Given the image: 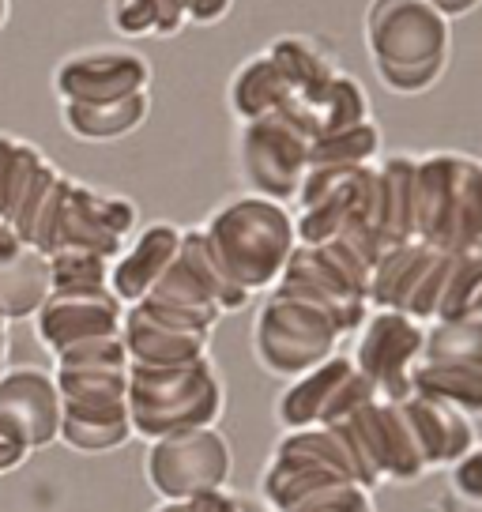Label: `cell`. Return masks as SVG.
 <instances>
[{"label": "cell", "mask_w": 482, "mask_h": 512, "mask_svg": "<svg viewBox=\"0 0 482 512\" xmlns=\"http://www.w3.org/2000/svg\"><path fill=\"white\" fill-rule=\"evenodd\" d=\"M294 253L257 320V362L272 377L339 354L370 317L377 264L407 241L482 253V162L467 155L366 162L302 204Z\"/></svg>", "instance_id": "cell-1"}, {"label": "cell", "mask_w": 482, "mask_h": 512, "mask_svg": "<svg viewBox=\"0 0 482 512\" xmlns=\"http://www.w3.org/2000/svg\"><path fill=\"white\" fill-rule=\"evenodd\" d=\"M294 241L287 208L264 196L230 200L200 230H181L174 260L125 309L132 437L219 426L226 396L208 354L215 320L275 287Z\"/></svg>", "instance_id": "cell-2"}, {"label": "cell", "mask_w": 482, "mask_h": 512, "mask_svg": "<svg viewBox=\"0 0 482 512\" xmlns=\"http://www.w3.org/2000/svg\"><path fill=\"white\" fill-rule=\"evenodd\" d=\"M279 441L260 475L272 512H377V490L418 482L475 445V418L422 400H381L332 354L298 373L275 400Z\"/></svg>", "instance_id": "cell-3"}, {"label": "cell", "mask_w": 482, "mask_h": 512, "mask_svg": "<svg viewBox=\"0 0 482 512\" xmlns=\"http://www.w3.org/2000/svg\"><path fill=\"white\" fill-rule=\"evenodd\" d=\"M110 260L95 249L53 256V287L34 313L38 339L57 366L61 441L83 456L132 441L125 302L110 287Z\"/></svg>", "instance_id": "cell-4"}, {"label": "cell", "mask_w": 482, "mask_h": 512, "mask_svg": "<svg viewBox=\"0 0 482 512\" xmlns=\"http://www.w3.org/2000/svg\"><path fill=\"white\" fill-rule=\"evenodd\" d=\"M411 396L482 415V317L441 320L426 328L411 369Z\"/></svg>", "instance_id": "cell-5"}, {"label": "cell", "mask_w": 482, "mask_h": 512, "mask_svg": "<svg viewBox=\"0 0 482 512\" xmlns=\"http://www.w3.org/2000/svg\"><path fill=\"white\" fill-rule=\"evenodd\" d=\"M230 471H234V452L219 426L147 441L144 479L159 494V501H181V497L223 490L230 486Z\"/></svg>", "instance_id": "cell-6"}, {"label": "cell", "mask_w": 482, "mask_h": 512, "mask_svg": "<svg viewBox=\"0 0 482 512\" xmlns=\"http://www.w3.org/2000/svg\"><path fill=\"white\" fill-rule=\"evenodd\" d=\"M426 324L407 313L377 309L358 328L351 362L381 400H411V369L422 354Z\"/></svg>", "instance_id": "cell-7"}, {"label": "cell", "mask_w": 482, "mask_h": 512, "mask_svg": "<svg viewBox=\"0 0 482 512\" xmlns=\"http://www.w3.org/2000/svg\"><path fill=\"white\" fill-rule=\"evenodd\" d=\"M0 430L31 452L61 441V392L53 373L38 366L0 373Z\"/></svg>", "instance_id": "cell-8"}, {"label": "cell", "mask_w": 482, "mask_h": 512, "mask_svg": "<svg viewBox=\"0 0 482 512\" xmlns=\"http://www.w3.org/2000/svg\"><path fill=\"white\" fill-rule=\"evenodd\" d=\"M177 245H181V230L166 223L147 226L140 238L132 241L125 253L117 256V264L110 268V287L121 302L129 305L144 294L155 279L162 275V268L174 260Z\"/></svg>", "instance_id": "cell-9"}, {"label": "cell", "mask_w": 482, "mask_h": 512, "mask_svg": "<svg viewBox=\"0 0 482 512\" xmlns=\"http://www.w3.org/2000/svg\"><path fill=\"white\" fill-rule=\"evenodd\" d=\"M449 482L452 494L460 497L471 509H482V441L475 437V445L467 448L464 456H456L449 467Z\"/></svg>", "instance_id": "cell-10"}, {"label": "cell", "mask_w": 482, "mask_h": 512, "mask_svg": "<svg viewBox=\"0 0 482 512\" xmlns=\"http://www.w3.org/2000/svg\"><path fill=\"white\" fill-rule=\"evenodd\" d=\"M245 509H249V497H241L230 486H223V490L181 497V501H162L151 512H245Z\"/></svg>", "instance_id": "cell-11"}, {"label": "cell", "mask_w": 482, "mask_h": 512, "mask_svg": "<svg viewBox=\"0 0 482 512\" xmlns=\"http://www.w3.org/2000/svg\"><path fill=\"white\" fill-rule=\"evenodd\" d=\"M31 460V448H23L16 437H8V433L0 430V475H8V471H16Z\"/></svg>", "instance_id": "cell-12"}, {"label": "cell", "mask_w": 482, "mask_h": 512, "mask_svg": "<svg viewBox=\"0 0 482 512\" xmlns=\"http://www.w3.org/2000/svg\"><path fill=\"white\" fill-rule=\"evenodd\" d=\"M245 512H272V509H268L264 501H260V505H257V501H249V509H245Z\"/></svg>", "instance_id": "cell-13"}]
</instances>
